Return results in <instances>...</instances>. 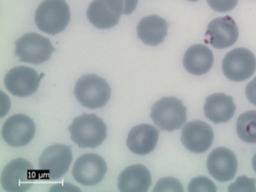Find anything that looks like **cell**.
<instances>
[{"mask_svg": "<svg viewBox=\"0 0 256 192\" xmlns=\"http://www.w3.org/2000/svg\"><path fill=\"white\" fill-rule=\"evenodd\" d=\"M124 15H130L136 9L138 0H124Z\"/></svg>", "mask_w": 256, "mask_h": 192, "instance_id": "obj_27", "label": "cell"}, {"mask_svg": "<svg viewBox=\"0 0 256 192\" xmlns=\"http://www.w3.org/2000/svg\"><path fill=\"white\" fill-rule=\"evenodd\" d=\"M186 107L174 96L163 97L151 108L150 117L161 130H178L186 122Z\"/></svg>", "mask_w": 256, "mask_h": 192, "instance_id": "obj_4", "label": "cell"}, {"mask_svg": "<svg viewBox=\"0 0 256 192\" xmlns=\"http://www.w3.org/2000/svg\"><path fill=\"white\" fill-rule=\"evenodd\" d=\"M70 20V8L66 0H44L35 14L38 29L50 35H56L64 31Z\"/></svg>", "mask_w": 256, "mask_h": 192, "instance_id": "obj_2", "label": "cell"}, {"mask_svg": "<svg viewBox=\"0 0 256 192\" xmlns=\"http://www.w3.org/2000/svg\"><path fill=\"white\" fill-rule=\"evenodd\" d=\"M152 184L150 172L144 166L135 164L124 169L118 179L120 192H144L148 190Z\"/></svg>", "mask_w": 256, "mask_h": 192, "instance_id": "obj_17", "label": "cell"}, {"mask_svg": "<svg viewBox=\"0 0 256 192\" xmlns=\"http://www.w3.org/2000/svg\"><path fill=\"white\" fill-rule=\"evenodd\" d=\"M256 70V56L247 48H234L224 58V74L232 82H240L248 80L254 74Z\"/></svg>", "mask_w": 256, "mask_h": 192, "instance_id": "obj_8", "label": "cell"}, {"mask_svg": "<svg viewBox=\"0 0 256 192\" xmlns=\"http://www.w3.org/2000/svg\"><path fill=\"white\" fill-rule=\"evenodd\" d=\"M44 76V74L40 76L34 68L29 66H16L7 72L4 84L8 92L13 96H29L37 92Z\"/></svg>", "mask_w": 256, "mask_h": 192, "instance_id": "obj_11", "label": "cell"}, {"mask_svg": "<svg viewBox=\"0 0 256 192\" xmlns=\"http://www.w3.org/2000/svg\"><path fill=\"white\" fill-rule=\"evenodd\" d=\"M108 166L104 158L96 154H86L74 163L72 174L76 181L86 186H92L104 178Z\"/></svg>", "mask_w": 256, "mask_h": 192, "instance_id": "obj_9", "label": "cell"}, {"mask_svg": "<svg viewBox=\"0 0 256 192\" xmlns=\"http://www.w3.org/2000/svg\"><path fill=\"white\" fill-rule=\"evenodd\" d=\"M214 64L212 52L206 46L197 44L185 52L183 64L185 70L194 76H202L211 70Z\"/></svg>", "mask_w": 256, "mask_h": 192, "instance_id": "obj_20", "label": "cell"}, {"mask_svg": "<svg viewBox=\"0 0 256 192\" xmlns=\"http://www.w3.org/2000/svg\"><path fill=\"white\" fill-rule=\"evenodd\" d=\"M153 191L183 192L184 189L178 180L174 178H165L160 179L158 181Z\"/></svg>", "mask_w": 256, "mask_h": 192, "instance_id": "obj_24", "label": "cell"}, {"mask_svg": "<svg viewBox=\"0 0 256 192\" xmlns=\"http://www.w3.org/2000/svg\"><path fill=\"white\" fill-rule=\"evenodd\" d=\"M72 148L56 144L50 146L42 154L39 160V175L48 180H56L66 174L72 162Z\"/></svg>", "mask_w": 256, "mask_h": 192, "instance_id": "obj_5", "label": "cell"}, {"mask_svg": "<svg viewBox=\"0 0 256 192\" xmlns=\"http://www.w3.org/2000/svg\"><path fill=\"white\" fill-rule=\"evenodd\" d=\"M256 179L248 178L246 176L238 178L234 183L229 186V192H256Z\"/></svg>", "mask_w": 256, "mask_h": 192, "instance_id": "obj_23", "label": "cell"}, {"mask_svg": "<svg viewBox=\"0 0 256 192\" xmlns=\"http://www.w3.org/2000/svg\"><path fill=\"white\" fill-rule=\"evenodd\" d=\"M15 45V54L20 62L34 64L48 62L56 50L48 38L34 32L26 34L16 40Z\"/></svg>", "mask_w": 256, "mask_h": 192, "instance_id": "obj_7", "label": "cell"}, {"mask_svg": "<svg viewBox=\"0 0 256 192\" xmlns=\"http://www.w3.org/2000/svg\"><path fill=\"white\" fill-rule=\"evenodd\" d=\"M213 140V129L204 121H190L182 129L181 141L192 152H204L210 148Z\"/></svg>", "mask_w": 256, "mask_h": 192, "instance_id": "obj_14", "label": "cell"}, {"mask_svg": "<svg viewBox=\"0 0 256 192\" xmlns=\"http://www.w3.org/2000/svg\"><path fill=\"white\" fill-rule=\"evenodd\" d=\"M137 36L146 45L157 46L164 41L168 32L166 20L156 15L143 18L137 25Z\"/></svg>", "mask_w": 256, "mask_h": 192, "instance_id": "obj_18", "label": "cell"}, {"mask_svg": "<svg viewBox=\"0 0 256 192\" xmlns=\"http://www.w3.org/2000/svg\"><path fill=\"white\" fill-rule=\"evenodd\" d=\"M158 138L159 131L154 126L139 124L133 127L129 132L126 145L132 152L146 155L154 150Z\"/></svg>", "mask_w": 256, "mask_h": 192, "instance_id": "obj_16", "label": "cell"}, {"mask_svg": "<svg viewBox=\"0 0 256 192\" xmlns=\"http://www.w3.org/2000/svg\"><path fill=\"white\" fill-rule=\"evenodd\" d=\"M236 109L232 97L224 94H215L208 96L204 106L206 116L216 124L230 120Z\"/></svg>", "mask_w": 256, "mask_h": 192, "instance_id": "obj_19", "label": "cell"}, {"mask_svg": "<svg viewBox=\"0 0 256 192\" xmlns=\"http://www.w3.org/2000/svg\"><path fill=\"white\" fill-rule=\"evenodd\" d=\"M188 1H190V2H197V1H198V0H188Z\"/></svg>", "mask_w": 256, "mask_h": 192, "instance_id": "obj_29", "label": "cell"}, {"mask_svg": "<svg viewBox=\"0 0 256 192\" xmlns=\"http://www.w3.org/2000/svg\"><path fill=\"white\" fill-rule=\"evenodd\" d=\"M70 138L80 148H96L108 137V126L96 114L82 113L68 126Z\"/></svg>", "mask_w": 256, "mask_h": 192, "instance_id": "obj_1", "label": "cell"}, {"mask_svg": "<svg viewBox=\"0 0 256 192\" xmlns=\"http://www.w3.org/2000/svg\"><path fill=\"white\" fill-rule=\"evenodd\" d=\"M206 36L214 48L221 50L233 46L239 36L238 28L230 16L218 18L208 24Z\"/></svg>", "mask_w": 256, "mask_h": 192, "instance_id": "obj_15", "label": "cell"}, {"mask_svg": "<svg viewBox=\"0 0 256 192\" xmlns=\"http://www.w3.org/2000/svg\"><path fill=\"white\" fill-rule=\"evenodd\" d=\"M246 94L250 102L256 106V78L248 84L246 88Z\"/></svg>", "mask_w": 256, "mask_h": 192, "instance_id": "obj_26", "label": "cell"}, {"mask_svg": "<svg viewBox=\"0 0 256 192\" xmlns=\"http://www.w3.org/2000/svg\"><path fill=\"white\" fill-rule=\"evenodd\" d=\"M124 10V0H94L88 6L86 16L94 27L110 29L118 25Z\"/></svg>", "mask_w": 256, "mask_h": 192, "instance_id": "obj_10", "label": "cell"}, {"mask_svg": "<svg viewBox=\"0 0 256 192\" xmlns=\"http://www.w3.org/2000/svg\"><path fill=\"white\" fill-rule=\"evenodd\" d=\"M252 166H253L254 170V171L256 172V154L254 156L253 159H252Z\"/></svg>", "mask_w": 256, "mask_h": 192, "instance_id": "obj_28", "label": "cell"}, {"mask_svg": "<svg viewBox=\"0 0 256 192\" xmlns=\"http://www.w3.org/2000/svg\"><path fill=\"white\" fill-rule=\"evenodd\" d=\"M189 192H216V187L214 184L206 177L195 178L191 180L188 186Z\"/></svg>", "mask_w": 256, "mask_h": 192, "instance_id": "obj_22", "label": "cell"}, {"mask_svg": "<svg viewBox=\"0 0 256 192\" xmlns=\"http://www.w3.org/2000/svg\"><path fill=\"white\" fill-rule=\"evenodd\" d=\"M112 90L104 78L96 74H86L76 82L74 94L84 106L90 109L100 108L108 102Z\"/></svg>", "mask_w": 256, "mask_h": 192, "instance_id": "obj_3", "label": "cell"}, {"mask_svg": "<svg viewBox=\"0 0 256 192\" xmlns=\"http://www.w3.org/2000/svg\"><path fill=\"white\" fill-rule=\"evenodd\" d=\"M207 168L210 174L217 181H230L236 174L237 158L227 148L218 147L214 150L208 157Z\"/></svg>", "mask_w": 256, "mask_h": 192, "instance_id": "obj_13", "label": "cell"}, {"mask_svg": "<svg viewBox=\"0 0 256 192\" xmlns=\"http://www.w3.org/2000/svg\"><path fill=\"white\" fill-rule=\"evenodd\" d=\"M236 130L240 138L250 144H256V110L242 114L237 120Z\"/></svg>", "mask_w": 256, "mask_h": 192, "instance_id": "obj_21", "label": "cell"}, {"mask_svg": "<svg viewBox=\"0 0 256 192\" xmlns=\"http://www.w3.org/2000/svg\"><path fill=\"white\" fill-rule=\"evenodd\" d=\"M212 9L218 12H227L234 9L238 0H207Z\"/></svg>", "mask_w": 256, "mask_h": 192, "instance_id": "obj_25", "label": "cell"}, {"mask_svg": "<svg viewBox=\"0 0 256 192\" xmlns=\"http://www.w3.org/2000/svg\"><path fill=\"white\" fill-rule=\"evenodd\" d=\"M36 134V124L30 116L23 114H14L6 120L2 130L4 141L13 147L29 144Z\"/></svg>", "mask_w": 256, "mask_h": 192, "instance_id": "obj_12", "label": "cell"}, {"mask_svg": "<svg viewBox=\"0 0 256 192\" xmlns=\"http://www.w3.org/2000/svg\"><path fill=\"white\" fill-rule=\"evenodd\" d=\"M39 172L34 169L29 161L19 158L10 162L4 167L1 175L2 188L6 192H22L29 190L38 178Z\"/></svg>", "mask_w": 256, "mask_h": 192, "instance_id": "obj_6", "label": "cell"}]
</instances>
